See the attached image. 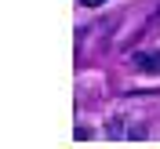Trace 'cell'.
I'll use <instances>...</instances> for the list:
<instances>
[{
	"label": "cell",
	"mask_w": 160,
	"mask_h": 149,
	"mask_svg": "<svg viewBox=\"0 0 160 149\" xmlns=\"http://www.w3.org/2000/svg\"><path fill=\"white\" fill-rule=\"evenodd\" d=\"M80 4H84V7H102L106 0H80Z\"/></svg>",
	"instance_id": "cell-2"
},
{
	"label": "cell",
	"mask_w": 160,
	"mask_h": 149,
	"mask_svg": "<svg viewBox=\"0 0 160 149\" xmlns=\"http://www.w3.org/2000/svg\"><path fill=\"white\" fill-rule=\"evenodd\" d=\"M135 66L146 73H160V55H135Z\"/></svg>",
	"instance_id": "cell-1"
},
{
	"label": "cell",
	"mask_w": 160,
	"mask_h": 149,
	"mask_svg": "<svg viewBox=\"0 0 160 149\" xmlns=\"http://www.w3.org/2000/svg\"><path fill=\"white\" fill-rule=\"evenodd\" d=\"M157 15H160V11H157Z\"/></svg>",
	"instance_id": "cell-3"
}]
</instances>
